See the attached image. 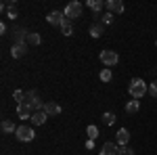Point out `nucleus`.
<instances>
[{
  "mask_svg": "<svg viewBox=\"0 0 157 155\" xmlns=\"http://www.w3.org/2000/svg\"><path fill=\"white\" fill-rule=\"evenodd\" d=\"M128 92H130L132 99H143L149 92V84L143 78H132L130 80V86H128Z\"/></svg>",
  "mask_w": 157,
  "mask_h": 155,
  "instance_id": "f257e3e1",
  "label": "nucleus"
},
{
  "mask_svg": "<svg viewBox=\"0 0 157 155\" xmlns=\"http://www.w3.org/2000/svg\"><path fill=\"white\" fill-rule=\"evenodd\" d=\"M23 103L34 109V113L44 109V103H42V99H40V95H38L36 90H25V101Z\"/></svg>",
  "mask_w": 157,
  "mask_h": 155,
  "instance_id": "f03ea898",
  "label": "nucleus"
},
{
  "mask_svg": "<svg viewBox=\"0 0 157 155\" xmlns=\"http://www.w3.org/2000/svg\"><path fill=\"white\" fill-rule=\"evenodd\" d=\"M15 136H17V141H21V143H32L34 138H36V132L34 128H29V126H19L17 132H15Z\"/></svg>",
  "mask_w": 157,
  "mask_h": 155,
  "instance_id": "7ed1b4c3",
  "label": "nucleus"
},
{
  "mask_svg": "<svg viewBox=\"0 0 157 155\" xmlns=\"http://www.w3.org/2000/svg\"><path fill=\"white\" fill-rule=\"evenodd\" d=\"M63 13H65V19H67V21H75V19L82 17V4H80V2H69Z\"/></svg>",
  "mask_w": 157,
  "mask_h": 155,
  "instance_id": "20e7f679",
  "label": "nucleus"
},
{
  "mask_svg": "<svg viewBox=\"0 0 157 155\" xmlns=\"http://www.w3.org/2000/svg\"><path fill=\"white\" fill-rule=\"evenodd\" d=\"M117 61H120V55L115 52V50H101V63L105 65V67H113V65H117Z\"/></svg>",
  "mask_w": 157,
  "mask_h": 155,
  "instance_id": "39448f33",
  "label": "nucleus"
},
{
  "mask_svg": "<svg viewBox=\"0 0 157 155\" xmlns=\"http://www.w3.org/2000/svg\"><path fill=\"white\" fill-rule=\"evenodd\" d=\"M27 29L23 27H15L13 29V44H27Z\"/></svg>",
  "mask_w": 157,
  "mask_h": 155,
  "instance_id": "423d86ee",
  "label": "nucleus"
},
{
  "mask_svg": "<svg viewBox=\"0 0 157 155\" xmlns=\"http://www.w3.org/2000/svg\"><path fill=\"white\" fill-rule=\"evenodd\" d=\"M46 21H48L50 25H63L65 23V13H61V11H50L48 15H46Z\"/></svg>",
  "mask_w": 157,
  "mask_h": 155,
  "instance_id": "0eeeda50",
  "label": "nucleus"
},
{
  "mask_svg": "<svg viewBox=\"0 0 157 155\" xmlns=\"http://www.w3.org/2000/svg\"><path fill=\"white\" fill-rule=\"evenodd\" d=\"M105 6H107V11L111 13V15H121V13H124V2H121V0H107Z\"/></svg>",
  "mask_w": 157,
  "mask_h": 155,
  "instance_id": "6e6552de",
  "label": "nucleus"
},
{
  "mask_svg": "<svg viewBox=\"0 0 157 155\" xmlns=\"http://www.w3.org/2000/svg\"><path fill=\"white\" fill-rule=\"evenodd\" d=\"M27 50H29V44H13L11 46V57L13 59H21L27 55Z\"/></svg>",
  "mask_w": 157,
  "mask_h": 155,
  "instance_id": "1a4fd4ad",
  "label": "nucleus"
},
{
  "mask_svg": "<svg viewBox=\"0 0 157 155\" xmlns=\"http://www.w3.org/2000/svg\"><path fill=\"white\" fill-rule=\"evenodd\" d=\"M42 111H44V113H46L48 118H52V115H59L63 109H61V105H57L55 101H46V103H44V109H42Z\"/></svg>",
  "mask_w": 157,
  "mask_h": 155,
  "instance_id": "9d476101",
  "label": "nucleus"
},
{
  "mask_svg": "<svg viewBox=\"0 0 157 155\" xmlns=\"http://www.w3.org/2000/svg\"><path fill=\"white\" fill-rule=\"evenodd\" d=\"M32 115H34V109L29 107V105H25V103L17 105V118H21V119H32Z\"/></svg>",
  "mask_w": 157,
  "mask_h": 155,
  "instance_id": "9b49d317",
  "label": "nucleus"
},
{
  "mask_svg": "<svg viewBox=\"0 0 157 155\" xmlns=\"http://www.w3.org/2000/svg\"><path fill=\"white\" fill-rule=\"evenodd\" d=\"M115 143L117 145H128L130 143V130L128 128H120L115 134Z\"/></svg>",
  "mask_w": 157,
  "mask_h": 155,
  "instance_id": "f8f14e48",
  "label": "nucleus"
},
{
  "mask_svg": "<svg viewBox=\"0 0 157 155\" xmlns=\"http://www.w3.org/2000/svg\"><path fill=\"white\" fill-rule=\"evenodd\" d=\"M98 155H117V145H115V143H111V141H107V143L101 147Z\"/></svg>",
  "mask_w": 157,
  "mask_h": 155,
  "instance_id": "ddd939ff",
  "label": "nucleus"
},
{
  "mask_svg": "<svg viewBox=\"0 0 157 155\" xmlns=\"http://www.w3.org/2000/svg\"><path fill=\"white\" fill-rule=\"evenodd\" d=\"M27 44H29V46H40V44H42V36H40L38 32H29V34H27Z\"/></svg>",
  "mask_w": 157,
  "mask_h": 155,
  "instance_id": "4468645a",
  "label": "nucleus"
},
{
  "mask_svg": "<svg viewBox=\"0 0 157 155\" xmlns=\"http://www.w3.org/2000/svg\"><path fill=\"white\" fill-rule=\"evenodd\" d=\"M46 118H48V115H46L44 111H36V113L32 115V119H29V122H32L34 126H42V124L46 122Z\"/></svg>",
  "mask_w": 157,
  "mask_h": 155,
  "instance_id": "2eb2a0df",
  "label": "nucleus"
},
{
  "mask_svg": "<svg viewBox=\"0 0 157 155\" xmlns=\"http://www.w3.org/2000/svg\"><path fill=\"white\" fill-rule=\"evenodd\" d=\"M105 34V25L103 23H92L90 25V36L92 38H101Z\"/></svg>",
  "mask_w": 157,
  "mask_h": 155,
  "instance_id": "dca6fc26",
  "label": "nucleus"
},
{
  "mask_svg": "<svg viewBox=\"0 0 157 155\" xmlns=\"http://www.w3.org/2000/svg\"><path fill=\"white\" fill-rule=\"evenodd\" d=\"M17 128H19V126H15V122H11V119H4V122H2V132H4V134H15Z\"/></svg>",
  "mask_w": 157,
  "mask_h": 155,
  "instance_id": "f3484780",
  "label": "nucleus"
},
{
  "mask_svg": "<svg viewBox=\"0 0 157 155\" xmlns=\"http://www.w3.org/2000/svg\"><path fill=\"white\" fill-rule=\"evenodd\" d=\"M138 109H140L138 99H132V101H128V103H126V113H138Z\"/></svg>",
  "mask_w": 157,
  "mask_h": 155,
  "instance_id": "a211bd4d",
  "label": "nucleus"
},
{
  "mask_svg": "<svg viewBox=\"0 0 157 155\" xmlns=\"http://www.w3.org/2000/svg\"><path fill=\"white\" fill-rule=\"evenodd\" d=\"M86 4H88V6H90V9H92L94 13H98L101 9H103V6H105V2H103V0H88Z\"/></svg>",
  "mask_w": 157,
  "mask_h": 155,
  "instance_id": "6ab92c4d",
  "label": "nucleus"
},
{
  "mask_svg": "<svg viewBox=\"0 0 157 155\" xmlns=\"http://www.w3.org/2000/svg\"><path fill=\"white\" fill-rule=\"evenodd\" d=\"M61 34H63V36H71V34H73V25H71V21H67V19H65V23L61 25Z\"/></svg>",
  "mask_w": 157,
  "mask_h": 155,
  "instance_id": "aec40b11",
  "label": "nucleus"
},
{
  "mask_svg": "<svg viewBox=\"0 0 157 155\" xmlns=\"http://www.w3.org/2000/svg\"><path fill=\"white\" fill-rule=\"evenodd\" d=\"M98 78H101V82H111V78H113V73H111V69H109V67H105L103 72L98 73Z\"/></svg>",
  "mask_w": 157,
  "mask_h": 155,
  "instance_id": "412c9836",
  "label": "nucleus"
},
{
  "mask_svg": "<svg viewBox=\"0 0 157 155\" xmlns=\"http://www.w3.org/2000/svg\"><path fill=\"white\" fill-rule=\"evenodd\" d=\"M86 134H88V138H90V141H94V138L98 136V128H97V126H92V124H90V126L86 128Z\"/></svg>",
  "mask_w": 157,
  "mask_h": 155,
  "instance_id": "4be33fe9",
  "label": "nucleus"
},
{
  "mask_svg": "<svg viewBox=\"0 0 157 155\" xmlns=\"http://www.w3.org/2000/svg\"><path fill=\"white\" fill-rule=\"evenodd\" d=\"M103 122H105L107 126H113V122H115V113H111V111H105V113H103Z\"/></svg>",
  "mask_w": 157,
  "mask_h": 155,
  "instance_id": "5701e85b",
  "label": "nucleus"
},
{
  "mask_svg": "<svg viewBox=\"0 0 157 155\" xmlns=\"http://www.w3.org/2000/svg\"><path fill=\"white\" fill-rule=\"evenodd\" d=\"M117 155H134V151L128 145H117Z\"/></svg>",
  "mask_w": 157,
  "mask_h": 155,
  "instance_id": "b1692460",
  "label": "nucleus"
},
{
  "mask_svg": "<svg viewBox=\"0 0 157 155\" xmlns=\"http://www.w3.org/2000/svg\"><path fill=\"white\" fill-rule=\"evenodd\" d=\"M13 99H15V101L21 105V103L25 101V90H15V92H13Z\"/></svg>",
  "mask_w": 157,
  "mask_h": 155,
  "instance_id": "393cba45",
  "label": "nucleus"
},
{
  "mask_svg": "<svg viewBox=\"0 0 157 155\" xmlns=\"http://www.w3.org/2000/svg\"><path fill=\"white\" fill-rule=\"evenodd\" d=\"M149 95H151V96H155V99H157V80H155V82H151V84H149Z\"/></svg>",
  "mask_w": 157,
  "mask_h": 155,
  "instance_id": "a878e982",
  "label": "nucleus"
},
{
  "mask_svg": "<svg viewBox=\"0 0 157 155\" xmlns=\"http://www.w3.org/2000/svg\"><path fill=\"white\" fill-rule=\"evenodd\" d=\"M111 21H113V15H111V13H105V15H103V19H101V23H103V25L111 23Z\"/></svg>",
  "mask_w": 157,
  "mask_h": 155,
  "instance_id": "bb28decb",
  "label": "nucleus"
},
{
  "mask_svg": "<svg viewBox=\"0 0 157 155\" xmlns=\"http://www.w3.org/2000/svg\"><path fill=\"white\" fill-rule=\"evenodd\" d=\"M6 17H9V19H15V17H17V11H15V9H11V11H9V15H6Z\"/></svg>",
  "mask_w": 157,
  "mask_h": 155,
  "instance_id": "cd10ccee",
  "label": "nucleus"
},
{
  "mask_svg": "<svg viewBox=\"0 0 157 155\" xmlns=\"http://www.w3.org/2000/svg\"><path fill=\"white\" fill-rule=\"evenodd\" d=\"M86 149H94V141L88 138V141H86Z\"/></svg>",
  "mask_w": 157,
  "mask_h": 155,
  "instance_id": "c85d7f7f",
  "label": "nucleus"
},
{
  "mask_svg": "<svg viewBox=\"0 0 157 155\" xmlns=\"http://www.w3.org/2000/svg\"><path fill=\"white\" fill-rule=\"evenodd\" d=\"M155 44H157V42H155Z\"/></svg>",
  "mask_w": 157,
  "mask_h": 155,
  "instance_id": "c756f323",
  "label": "nucleus"
}]
</instances>
